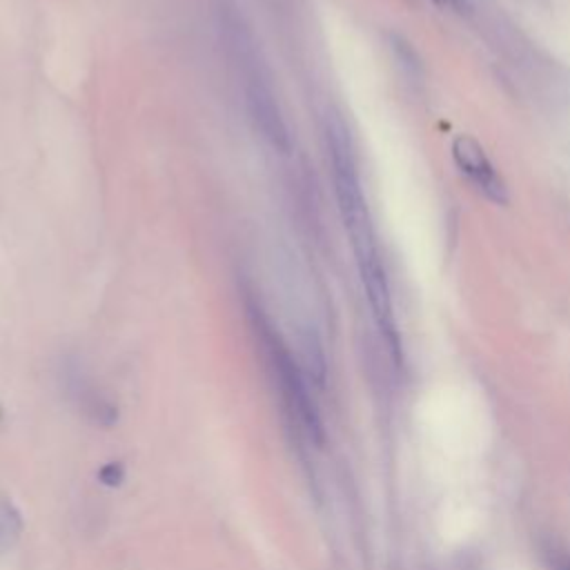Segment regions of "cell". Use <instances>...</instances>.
<instances>
[{
	"label": "cell",
	"instance_id": "6da1fadb",
	"mask_svg": "<svg viewBox=\"0 0 570 570\" xmlns=\"http://www.w3.org/2000/svg\"><path fill=\"white\" fill-rule=\"evenodd\" d=\"M325 140L330 151V165H332V178H334V191L338 200V212L345 225V232L350 236V245L358 265L361 283L372 309V316L385 336L387 345L399 352V334L392 312V298L390 287L385 278V269L379 256L374 227L370 218V209L363 196L358 167L354 158V145L347 131V125L338 114H327L325 118Z\"/></svg>",
	"mask_w": 570,
	"mask_h": 570
},
{
	"label": "cell",
	"instance_id": "7a4b0ae2",
	"mask_svg": "<svg viewBox=\"0 0 570 570\" xmlns=\"http://www.w3.org/2000/svg\"><path fill=\"white\" fill-rule=\"evenodd\" d=\"M247 309H249L254 334H256L261 350L265 354V361H267V372L278 392L283 412L289 416L292 425L303 436H307L314 443H323V423L318 419L316 405L305 387L303 374H301L294 356L285 347L283 338L272 330L263 309L256 305H247Z\"/></svg>",
	"mask_w": 570,
	"mask_h": 570
},
{
	"label": "cell",
	"instance_id": "3957f363",
	"mask_svg": "<svg viewBox=\"0 0 570 570\" xmlns=\"http://www.w3.org/2000/svg\"><path fill=\"white\" fill-rule=\"evenodd\" d=\"M234 38H236L234 51H236V58L240 65L243 89H245L249 116H252L256 129L263 134V138L274 149L285 154L289 149V136H287V127L281 116L278 102L274 98L269 76L263 67V60H258L256 47L252 45V40L247 38L245 31L234 27Z\"/></svg>",
	"mask_w": 570,
	"mask_h": 570
},
{
	"label": "cell",
	"instance_id": "277c9868",
	"mask_svg": "<svg viewBox=\"0 0 570 570\" xmlns=\"http://www.w3.org/2000/svg\"><path fill=\"white\" fill-rule=\"evenodd\" d=\"M452 158L461 174L468 176V180L483 191L492 203L505 205L508 203V189L492 163L488 160L483 147L468 134L456 136L452 142Z\"/></svg>",
	"mask_w": 570,
	"mask_h": 570
},
{
	"label": "cell",
	"instance_id": "5b68a950",
	"mask_svg": "<svg viewBox=\"0 0 570 570\" xmlns=\"http://www.w3.org/2000/svg\"><path fill=\"white\" fill-rule=\"evenodd\" d=\"M22 532V517L18 508L0 497V554H4Z\"/></svg>",
	"mask_w": 570,
	"mask_h": 570
},
{
	"label": "cell",
	"instance_id": "8992f818",
	"mask_svg": "<svg viewBox=\"0 0 570 570\" xmlns=\"http://www.w3.org/2000/svg\"><path fill=\"white\" fill-rule=\"evenodd\" d=\"M552 566H554V570H570V557L568 554H557Z\"/></svg>",
	"mask_w": 570,
	"mask_h": 570
}]
</instances>
